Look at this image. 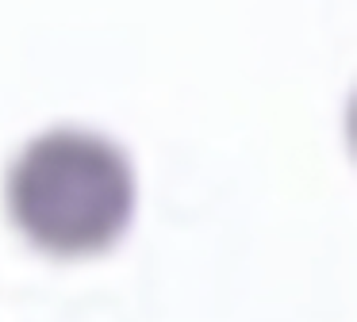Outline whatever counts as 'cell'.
Returning a JSON list of instances; mask_svg holds the SVG:
<instances>
[{"instance_id":"obj_1","label":"cell","mask_w":357,"mask_h":322,"mask_svg":"<svg viewBox=\"0 0 357 322\" xmlns=\"http://www.w3.org/2000/svg\"><path fill=\"white\" fill-rule=\"evenodd\" d=\"M0 207L31 253L62 265L108 257L139 219V169L112 135L47 127L4 165Z\"/></svg>"}]
</instances>
